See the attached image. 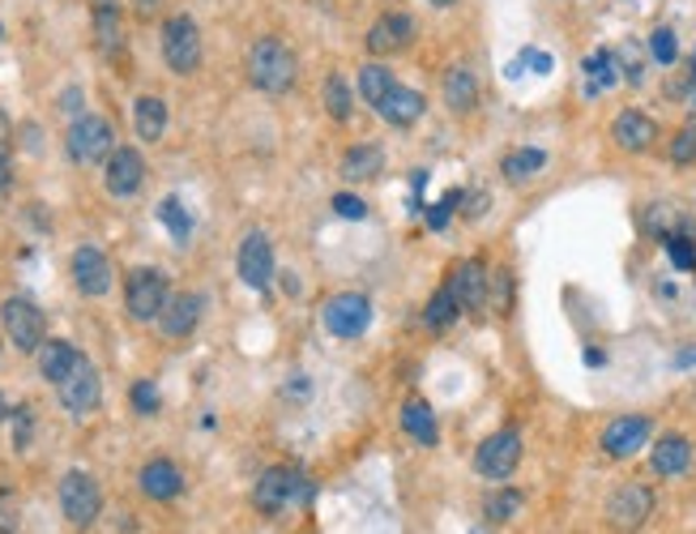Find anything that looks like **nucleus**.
<instances>
[{"label":"nucleus","mask_w":696,"mask_h":534,"mask_svg":"<svg viewBox=\"0 0 696 534\" xmlns=\"http://www.w3.org/2000/svg\"><path fill=\"white\" fill-rule=\"evenodd\" d=\"M415 43V18L393 9V13H381L372 30H367V52L372 57H393V52H406Z\"/></svg>","instance_id":"nucleus-12"},{"label":"nucleus","mask_w":696,"mask_h":534,"mask_svg":"<svg viewBox=\"0 0 696 534\" xmlns=\"http://www.w3.org/2000/svg\"><path fill=\"white\" fill-rule=\"evenodd\" d=\"M432 4H436V9H448V4H457V0H432Z\"/></svg>","instance_id":"nucleus-50"},{"label":"nucleus","mask_w":696,"mask_h":534,"mask_svg":"<svg viewBox=\"0 0 696 534\" xmlns=\"http://www.w3.org/2000/svg\"><path fill=\"white\" fill-rule=\"evenodd\" d=\"M649 52H654L658 64H675V57H679V39H675V30H667V27L654 30V34H649Z\"/></svg>","instance_id":"nucleus-38"},{"label":"nucleus","mask_w":696,"mask_h":534,"mask_svg":"<svg viewBox=\"0 0 696 534\" xmlns=\"http://www.w3.org/2000/svg\"><path fill=\"white\" fill-rule=\"evenodd\" d=\"M30 427H34L30 406H13V445H18V450H27L30 445Z\"/></svg>","instance_id":"nucleus-41"},{"label":"nucleus","mask_w":696,"mask_h":534,"mask_svg":"<svg viewBox=\"0 0 696 534\" xmlns=\"http://www.w3.org/2000/svg\"><path fill=\"white\" fill-rule=\"evenodd\" d=\"M73 282H78V291L90 295V300H99V295H108L112 291V261L103 249H94V244H82L78 253H73Z\"/></svg>","instance_id":"nucleus-15"},{"label":"nucleus","mask_w":696,"mask_h":534,"mask_svg":"<svg viewBox=\"0 0 696 534\" xmlns=\"http://www.w3.org/2000/svg\"><path fill=\"white\" fill-rule=\"evenodd\" d=\"M457 312H462V304H457V295H453V286H441L432 300H427V312H423V321L432 325V330H448L453 321H457Z\"/></svg>","instance_id":"nucleus-32"},{"label":"nucleus","mask_w":696,"mask_h":534,"mask_svg":"<svg viewBox=\"0 0 696 534\" xmlns=\"http://www.w3.org/2000/svg\"><path fill=\"white\" fill-rule=\"evenodd\" d=\"M295 52L282 39H256L249 48V82L265 94H286L295 85Z\"/></svg>","instance_id":"nucleus-1"},{"label":"nucleus","mask_w":696,"mask_h":534,"mask_svg":"<svg viewBox=\"0 0 696 534\" xmlns=\"http://www.w3.org/2000/svg\"><path fill=\"white\" fill-rule=\"evenodd\" d=\"M0 325H4L9 342H13L22 355H34V351L43 346V334H48L43 312L34 309L27 295H9V300L0 304Z\"/></svg>","instance_id":"nucleus-7"},{"label":"nucleus","mask_w":696,"mask_h":534,"mask_svg":"<svg viewBox=\"0 0 696 534\" xmlns=\"http://www.w3.org/2000/svg\"><path fill=\"white\" fill-rule=\"evenodd\" d=\"M448 286H453V295H457V304L466 312H478L487 304V265L471 256V261H462L453 274H448Z\"/></svg>","instance_id":"nucleus-17"},{"label":"nucleus","mask_w":696,"mask_h":534,"mask_svg":"<svg viewBox=\"0 0 696 534\" xmlns=\"http://www.w3.org/2000/svg\"><path fill=\"white\" fill-rule=\"evenodd\" d=\"M133 124H138L141 141H159L168 133V103L159 94H141L133 103Z\"/></svg>","instance_id":"nucleus-26"},{"label":"nucleus","mask_w":696,"mask_h":534,"mask_svg":"<svg viewBox=\"0 0 696 534\" xmlns=\"http://www.w3.org/2000/svg\"><path fill=\"white\" fill-rule=\"evenodd\" d=\"M163 60H168L171 73L189 78L201 69V30L189 13H171L163 22Z\"/></svg>","instance_id":"nucleus-4"},{"label":"nucleus","mask_w":696,"mask_h":534,"mask_svg":"<svg viewBox=\"0 0 696 534\" xmlns=\"http://www.w3.org/2000/svg\"><path fill=\"white\" fill-rule=\"evenodd\" d=\"M168 300H171L168 274L154 270V265H141V270H133L129 282H124V309H129V316L141 321V325H145V321H159L163 309H168Z\"/></svg>","instance_id":"nucleus-2"},{"label":"nucleus","mask_w":696,"mask_h":534,"mask_svg":"<svg viewBox=\"0 0 696 534\" xmlns=\"http://www.w3.org/2000/svg\"><path fill=\"white\" fill-rule=\"evenodd\" d=\"M522 505H526V496H522L517 487H501V492H492V496H487L483 513H487L492 522H513V517L522 513Z\"/></svg>","instance_id":"nucleus-33"},{"label":"nucleus","mask_w":696,"mask_h":534,"mask_svg":"<svg viewBox=\"0 0 696 534\" xmlns=\"http://www.w3.org/2000/svg\"><path fill=\"white\" fill-rule=\"evenodd\" d=\"M445 103L453 115H471L478 108V78L471 64H453L445 73Z\"/></svg>","instance_id":"nucleus-22"},{"label":"nucleus","mask_w":696,"mask_h":534,"mask_svg":"<svg viewBox=\"0 0 696 534\" xmlns=\"http://www.w3.org/2000/svg\"><path fill=\"white\" fill-rule=\"evenodd\" d=\"M393 85H397V78H393L385 64H376V60H372V64H363L360 69V94H363V103H367L372 112H381V103L390 99Z\"/></svg>","instance_id":"nucleus-30"},{"label":"nucleus","mask_w":696,"mask_h":534,"mask_svg":"<svg viewBox=\"0 0 696 534\" xmlns=\"http://www.w3.org/2000/svg\"><path fill=\"white\" fill-rule=\"evenodd\" d=\"M526 60L534 64V73H552V57H543V52H526Z\"/></svg>","instance_id":"nucleus-47"},{"label":"nucleus","mask_w":696,"mask_h":534,"mask_svg":"<svg viewBox=\"0 0 696 534\" xmlns=\"http://www.w3.org/2000/svg\"><path fill=\"white\" fill-rule=\"evenodd\" d=\"M649 466H654V475L663 478H679L693 471V441L688 436H679V432H667L654 453H649Z\"/></svg>","instance_id":"nucleus-19"},{"label":"nucleus","mask_w":696,"mask_h":534,"mask_svg":"<svg viewBox=\"0 0 696 534\" xmlns=\"http://www.w3.org/2000/svg\"><path fill=\"white\" fill-rule=\"evenodd\" d=\"M585 78H589V94L612 90V85L619 82V57H615L612 48L589 52V60H585Z\"/></svg>","instance_id":"nucleus-31"},{"label":"nucleus","mask_w":696,"mask_h":534,"mask_svg":"<svg viewBox=\"0 0 696 534\" xmlns=\"http://www.w3.org/2000/svg\"><path fill=\"white\" fill-rule=\"evenodd\" d=\"M240 279L249 282L252 291H265L274 282V244L265 231H249L240 244Z\"/></svg>","instance_id":"nucleus-13"},{"label":"nucleus","mask_w":696,"mask_h":534,"mask_svg":"<svg viewBox=\"0 0 696 534\" xmlns=\"http://www.w3.org/2000/svg\"><path fill=\"white\" fill-rule=\"evenodd\" d=\"M64 145H69V159H73V163L94 168V163H108V159H112L115 133L103 115H78L73 129H69V138H64Z\"/></svg>","instance_id":"nucleus-3"},{"label":"nucleus","mask_w":696,"mask_h":534,"mask_svg":"<svg viewBox=\"0 0 696 534\" xmlns=\"http://www.w3.org/2000/svg\"><path fill=\"white\" fill-rule=\"evenodd\" d=\"M649 513H654V492L645 483H624L607 501V526L615 534H637L649 522Z\"/></svg>","instance_id":"nucleus-9"},{"label":"nucleus","mask_w":696,"mask_h":534,"mask_svg":"<svg viewBox=\"0 0 696 534\" xmlns=\"http://www.w3.org/2000/svg\"><path fill=\"white\" fill-rule=\"evenodd\" d=\"M99 508H103L99 478L85 475V471H69V475L60 478V513L69 517V526H78V531L94 526Z\"/></svg>","instance_id":"nucleus-6"},{"label":"nucleus","mask_w":696,"mask_h":534,"mask_svg":"<svg viewBox=\"0 0 696 534\" xmlns=\"http://www.w3.org/2000/svg\"><path fill=\"white\" fill-rule=\"evenodd\" d=\"M667 253H670V261H675L679 270H688V274L696 270V249H693V240H688V235H670Z\"/></svg>","instance_id":"nucleus-39"},{"label":"nucleus","mask_w":696,"mask_h":534,"mask_svg":"<svg viewBox=\"0 0 696 534\" xmlns=\"http://www.w3.org/2000/svg\"><path fill=\"white\" fill-rule=\"evenodd\" d=\"M34 355H39V372H43V381H52V385H60V381L73 372V364L82 360V351H78L73 342H64V337L43 342Z\"/></svg>","instance_id":"nucleus-23"},{"label":"nucleus","mask_w":696,"mask_h":534,"mask_svg":"<svg viewBox=\"0 0 696 534\" xmlns=\"http://www.w3.org/2000/svg\"><path fill=\"white\" fill-rule=\"evenodd\" d=\"M402 427H406V436H415L418 445H427V450L441 441V427H436L432 406H427V402H418V397H411V402L402 406Z\"/></svg>","instance_id":"nucleus-27"},{"label":"nucleus","mask_w":696,"mask_h":534,"mask_svg":"<svg viewBox=\"0 0 696 534\" xmlns=\"http://www.w3.org/2000/svg\"><path fill=\"white\" fill-rule=\"evenodd\" d=\"M693 103H696V85H693Z\"/></svg>","instance_id":"nucleus-52"},{"label":"nucleus","mask_w":696,"mask_h":534,"mask_svg":"<svg viewBox=\"0 0 696 534\" xmlns=\"http://www.w3.org/2000/svg\"><path fill=\"white\" fill-rule=\"evenodd\" d=\"M4 415H9V406H4V397H0V420H4Z\"/></svg>","instance_id":"nucleus-51"},{"label":"nucleus","mask_w":696,"mask_h":534,"mask_svg":"<svg viewBox=\"0 0 696 534\" xmlns=\"http://www.w3.org/2000/svg\"><path fill=\"white\" fill-rule=\"evenodd\" d=\"M103 184L112 198H133L141 184H145V159L133 145H115L112 159H108V171H103Z\"/></svg>","instance_id":"nucleus-14"},{"label":"nucleus","mask_w":696,"mask_h":534,"mask_svg":"<svg viewBox=\"0 0 696 534\" xmlns=\"http://www.w3.org/2000/svg\"><path fill=\"white\" fill-rule=\"evenodd\" d=\"M457 201H462V193H448V198L441 201V205H436L432 214H427V223H432V226H445V223H448V214H453V205H457Z\"/></svg>","instance_id":"nucleus-43"},{"label":"nucleus","mask_w":696,"mask_h":534,"mask_svg":"<svg viewBox=\"0 0 696 534\" xmlns=\"http://www.w3.org/2000/svg\"><path fill=\"white\" fill-rule=\"evenodd\" d=\"M330 205H334L337 219H363V214H367V205H363V201L355 198V193H337V198L330 201Z\"/></svg>","instance_id":"nucleus-42"},{"label":"nucleus","mask_w":696,"mask_h":534,"mask_svg":"<svg viewBox=\"0 0 696 534\" xmlns=\"http://www.w3.org/2000/svg\"><path fill=\"white\" fill-rule=\"evenodd\" d=\"M60 108H64V112H78V108H82V90H78V85H73V90H64Z\"/></svg>","instance_id":"nucleus-46"},{"label":"nucleus","mask_w":696,"mask_h":534,"mask_svg":"<svg viewBox=\"0 0 696 534\" xmlns=\"http://www.w3.org/2000/svg\"><path fill=\"white\" fill-rule=\"evenodd\" d=\"M196 321H201V295L193 291H184V295H171L163 316H159V330L168 337H189L196 330Z\"/></svg>","instance_id":"nucleus-21"},{"label":"nucleus","mask_w":696,"mask_h":534,"mask_svg":"<svg viewBox=\"0 0 696 534\" xmlns=\"http://www.w3.org/2000/svg\"><path fill=\"white\" fill-rule=\"evenodd\" d=\"M300 496H307V483L291 466H270L265 475L256 478V487H252V505L261 508L265 517H279L282 508L291 505V501H300Z\"/></svg>","instance_id":"nucleus-8"},{"label":"nucleus","mask_w":696,"mask_h":534,"mask_svg":"<svg viewBox=\"0 0 696 534\" xmlns=\"http://www.w3.org/2000/svg\"><path fill=\"white\" fill-rule=\"evenodd\" d=\"M13 531H18V513L0 501V534H13Z\"/></svg>","instance_id":"nucleus-45"},{"label":"nucleus","mask_w":696,"mask_h":534,"mask_svg":"<svg viewBox=\"0 0 696 534\" xmlns=\"http://www.w3.org/2000/svg\"><path fill=\"white\" fill-rule=\"evenodd\" d=\"M321 321H325V330L342 342H351V337H363L367 334V325H372V300L360 295V291H337L325 300V309H321Z\"/></svg>","instance_id":"nucleus-5"},{"label":"nucleus","mask_w":696,"mask_h":534,"mask_svg":"<svg viewBox=\"0 0 696 534\" xmlns=\"http://www.w3.org/2000/svg\"><path fill=\"white\" fill-rule=\"evenodd\" d=\"M141 492H145L150 501H175V496L184 492V475H180V466L168 462V457L145 462V471H141Z\"/></svg>","instance_id":"nucleus-20"},{"label":"nucleus","mask_w":696,"mask_h":534,"mask_svg":"<svg viewBox=\"0 0 696 534\" xmlns=\"http://www.w3.org/2000/svg\"><path fill=\"white\" fill-rule=\"evenodd\" d=\"M159 219L171 226V235H175L180 244L193 235V219H189V210L180 205V198H163V205H159Z\"/></svg>","instance_id":"nucleus-35"},{"label":"nucleus","mask_w":696,"mask_h":534,"mask_svg":"<svg viewBox=\"0 0 696 534\" xmlns=\"http://www.w3.org/2000/svg\"><path fill=\"white\" fill-rule=\"evenodd\" d=\"M696 364V346L693 351H679V355H675V367H693Z\"/></svg>","instance_id":"nucleus-48"},{"label":"nucleus","mask_w":696,"mask_h":534,"mask_svg":"<svg viewBox=\"0 0 696 534\" xmlns=\"http://www.w3.org/2000/svg\"><path fill=\"white\" fill-rule=\"evenodd\" d=\"M508 295H513V282H508V274L501 270V279H496V304H501V312H508V304H513Z\"/></svg>","instance_id":"nucleus-44"},{"label":"nucleus","mask_w":696,"mask_h":534,"mask_svg":"<svg viewBox=\"0 0 696 534\" xmlns=\"http://www.w3.org/2000/svg\"><path fill=\"white\" fill-rule=\"evenodd\" d=\"M9 171H13V124L0 108V193H9V184H13Z\"/></svg>","instance_id":"nucleus-36"},{"label":"nucleus","mask_w":696,"mask_h":534,"mask_svg":"<svg viewBox=\"0 0 696 534\" xmlns=\"http://www.w3.org/2000/svg\"><path fill=\"white\" fill-rule=\"evenodd\" d=\"M427 112V103H423V94L418 90H411V85H393L390 99L381 103V115L390 120L393 129H411L418 115Z\"/></svg>","instance_id":"nucleus-24"},{"label":"nucleus","mask_w":696,"mask_h":534,"mask_svg":"<svg viewBox=\"0 0 696 534\" xmlns=\"http://www.w3.org/2000/svg\"><path fill=\"white\" fill-rule=\"evenodd\" d=\"M133 411H138V415H154V411H159V390H154V381H138V385H133Z\"/></svg>","instance_id":"nucleus-40"},{"label":"nucleus","mask_w":696,"mask_h":534,"mask_svg":"<svg viewBox=\"0 0 696 534\" xmlns=\"http://www.w3.org/2000/svg\"><path fill=\"white\" fill-rule=\"evenodd\" d=\"M57 394H60V402H64V411L69 415H90V411H99V402H103V381H99V367L90 364V360H78L73 364V372L64 376L57 385Z\"/></svg>","instance_id":"nucleus-11"},{"label":"nucleus","mask_w":696,"mask_h":534,"mask_svg":"<svg viewBox=\"0 0 696 534\" xmlns=\"http://www.w3.org/2000/svg\"><path fill=\"white\" fill-rule=\"evenodd\" d=\"M543 168H547V154H543V150H534V145L508 150V154H504V163H501L508 184H526V180H534Z\"/></svg>","instance_id":"nucleus-29"},{"label":"nucleus","mask_w":696,"mask_h":534,"mask_svg":"<svg viewBox=\"0 0 696 534\" xmlns=\"http://www.w3.org/2000/svg\"><path fill=\"white\" fill-rule=\"evenodd\" d=\"M381 171H385V150H381V145H372V141L351 145V150H346V159H342V175H346L351 184H360V180H376Z\"/></svg>","instance_id":"nucleus-25"},{"label":"nucleus","mask_w":696,"mask_h":534,"mask_svg":"<svg viewBox=\"0 0 696 534\" xmlns=\"http://www.w3.org/2000/svg\"><path fill=\"white\" fill-rule=\"evenodd\" d=\"M90 13H94V39H99V48L115 57V48H120V4L115 0H90Z\"/></svg>","instance_id":"nucleus-28"},{"label":"nucleus","mask_w":696,"mask_h":534,"mask_svg":"<svg viewBox=\"0 0 696 534\" xmlns=\"http://www.w3.org/2000/svg\"><path fill=\"white\" fill-rule=\"evenodd\" d=\"M612 138H615L619 150H628V154H645V150L658 141V124H654L645 112H637V108H628V112L615 115Z\"/></svg>","instance_id":"nucleus-18"},{"label":"nucleus","mask_w":696,"mask_h":534,"mask_svg":"<svg viewBox=\"0 0 696 534\" xmlns=\"http://www.w3.org/2000/svg\"><path fill=\"white\" fill-rule=\"evenodd\" d=\"M325 112L334 115V120H351V112H355L351 85L342 82L337 73H330V78H325Z\"/></svg>","instance_id":"nucleus-34"},{"label":"nucleus","mask_w":696,"mask_h":534,"mask_svg":"<svg viewBox=\"0 0 696 534\" xmlns=\"http://www.w3.org/2000/svg\"><path fill=\"white\" fill-rule=\"evenodd\" d=\"M138 9L141 13H154V9H159V0H138Z\"/></svg>","instance_id":"nucleus-49"},{"label":"nucleus","mask_w":696,"mask_h":534,"mask_svg":"<svg viewBox=\"0 0 696 534\" xmlns=\"http://www.w3.org/2000/svg\"><path fill=\"white\" fill-rule=\"evenodd\" d=\"M670 163H679V168H693L696 163V120H688V124L670 138Z\"/></svg>","instance_id":"nucleus-37"},{"label":"nucleus","mask_w":696,"mask_h":534,"mask_svg":"<svg viewBox=\"0 0 696 534\" xmlns=\"http://www.w3.org/2000/svg\"><path fill=\"white\" fill-rule=\"evenodd\" d=\"M649 432H654L649 415H619L603 427V453L607 457H633L649 441Z\"/></svg>","instance_id":"nucleus-16"},{"label":"nucleus","mask_w":696,"mask_h":534,"mask_svg":"<svg viewBox=\"0 0 696 534\" xmlns=\"http://www.w3.org/2000/svg\"><path fill=\"white\" fill-rule=\"evenodd\" d=\"M517 462H522V436L513 432V427H504V432H492L478 453H474V471L483 478H492V483H501L517 471Z\"/></svg>","instance_id":"nucleus-10"}]
</instances>
